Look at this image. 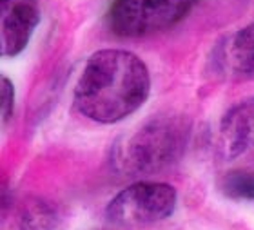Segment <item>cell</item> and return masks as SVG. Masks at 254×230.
<instances>
[{"label":"cell","mask_w":254,"mask_h":230,"mask_svg":"<svg viewBox=\"0 0 254 230\" xmlns=\"http://www.w3.org/2000/svg\"><path fill=\"white\" fill-rule=\"evenodd\" d=\"M187 125L175 116H160L140 127L126 147V167L138 174H154L178 162L187 145Z\"/></svg>","instance_id":"obj_2"},{"label":"cell","mask_w":254,"mask_h":230,"mask_svg":"<svg viewBox=\"0 0 254 230\" xmlns=\"http://www.w3.org/2000/svg\"><path fill=\"white\" fill-rule=\"evenodd\" d=\"M178 201L176 188L162 181H138L109 201L106 214L111 223L124 227L158 223L173 216Z\"/></svg>","instance_id":"obj_4"},{"label":"cell","mask_w":254,"mask_h":230,"mask_svg":"<svg viewBox=\"0 0 254 230\" xmlns=\"http://www.w3.org/2000/svg\"><path fill=\"white\" fill-rule=\"evenodd\" d=\"M218 187L227 198L254 201V171H231L220 178Z\"/></svg>","instance_id":"obj_8"},{"label":"cell","mask_w":254,"mask_h":230,"mask_svg":"<svg viewBox=\"0 0 254 230\" xmlns=\"http://www.w3.org/2000/svg\"><path fill=\"white\" fill-rule=\"evenodd\" d=\"M254 149V96L234 104L220 121V151L233 160Z\"/></svg>","instance_id":"obj_6"},{"label":"cell","mask_w":254,"mask_h":230,"mask_svg":"<svg viewBox=\"0 0 254 230\" xmlns=\"http://www.w3.org/2000/svg\"><path fill=\"white\" fill-rule=\"evenodd\" d=\"M214 65L229 76L254 74V22L227 37L214 51Z\"/></svg>","instance_id":"obj_7"},{"label":"cell","mask_w":254,"mask_h":230,"mask_svg":"<svg viewBox=\"0 0 254 230\" xmlns=\"http://www.w3.org/2000/svg\"><path fill=\"white\" fill-rule=\"evenodd\" d=\"M196 2L198 0H113L107 22L118 37H145L178 24Z\"/></svg>","instance_id":"obj_3"},{"label":"cell","mask_w":254,"mask_h":230,"mask_svg":"<svg viewBox=\"0 0 254 230\" xmlns=\"http://www.w3.org/2000/svg\"><path fill=\"white\" fill-rule=\"evenodd\" d=\"M0 98H2V121H7L13 115V107H15V87L11 84V80L5 76H2Z\"/></svg>","instance_id":"obj_9"},{"label":"cell","mask_w":254,"mask_h":230,"mask_svg":"<svg viewBox=\"0 0 254 230\" xmlns=\"http://www.w3.org/2000/svg\"><path fill=\"white\" fill-rule=\"evenodd\" d=\"M40 22L38 0H2L0 15V53L16 57L27 47Z\"/></svg>","instance_id":"obj_5"},{"label":"cell","mask_w":254,"mask_h":230,"mask_svg":"<svg viewBox=\"0 0 254 230\" xmlns=\"http://www.w3.org/2000/svg\"><path fill=\"white\" fill-rule=\"evenodd\" d=\"M149 91L151 76L142 58L124 49H102L80 74L74 105L89 120L117 123L145 104Z\"/></svg>","instance_id":"obj_1"}]
</instances>
